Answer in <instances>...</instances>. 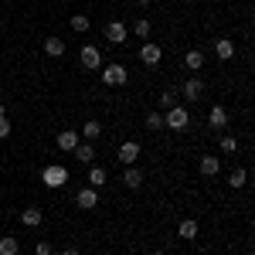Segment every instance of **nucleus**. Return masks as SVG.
<instances>
[{
  "label": "nucleus",
  "instance_id": "f257e3e1",
  "mask_svg": "<svg viewBox=\"0 0 255 255\" xmlns=\"http://www.w3.org/2000/svg\"><path fill=\"white\" fill-rule=\"evenodd\" d=\"M163 126H167V129H187V126H191V113H187L184 106H170L167 116H163Z\"/></svg>",
  "mask_w": 255,
  "mask_h": 255
},
{
  "label": "nucleus",
  "instance_id": "f03ea898",
  "mask_svg": "<svg viewBox=\"0 0 255 255\" xmlns=\"http://www.w3.org/2000/svg\"><path fill=\"white\" fill-rule=\"evenodd\" d=\"M126 79H129V72L123 65H106L102 68V82L106 85H126Z\"/></svg>",
  "mask_w": 255,
  "mask_h": 255
},
{
  "label": "nucleus",
  "instance_id": "7ed1b4c3",
  "mask_svg": "<svg viewBox=\"0 0 255 255\" xmlns=\"http://www.w3.org/2000/svg\"><path fill=\"white\" fill-rule=\"evenodd\" d=\"M82 68H102V51L96 44H82Z\"/></svg>",
  "mask_w": 255,
  "mask_h": 255
},
{
  "label": "nucleus",
  "instance_id": "20e7f679",
  "mask_svg": "<svg viewBox=\"0 0 255 255\" xmlns=\"http://www.w3.org/2000/svg\"><path fill=\"white\" fill-rule=\"evenodd\" d=\"M160 58H163V48H157L153 41H146V44L139 48V61H143V65L153 68V65H160Z\"/></svg>",
  "mask_w": 255,
  "mask_h": 255
},
{
  "label": "nucleus",
  "instance_id": "39448f33",
  "mask_svg": "<svg viewBox=\"0 0 255 255\" xmlns=\"http://www.w3.org/2000/svg\"><path fill=\"white\" fill-rule=\"evenodd\" d=\"M180 92H184V102H197V99L204 96V82H201V79H187Z\"/></svg>",
  "mask_w": 255,
  "mask_h": 255
},
{
  "label": "nucleus",
  "instance_id": "423d86ee",
  "mask_svg": "<svg viewBox=\"0 0 255 255\" xmlns=\"http://www.w3.org/2000/svg\"><path fill=\"white\" fill-rule=\"evenodd\" d=\"M139 157V143H133V139H126L123 146H119V160H123V167H133Z\"/></svg>",
  "mask_w": 255,
  "mask_h": 255
},
{
  "label": "nucleus",
  "instance_id": "0eeeda50",
  "mask_svg": "<svg viewBox=\"0 0 255 255\" xmlns=\"http://www.w3.org/2000/svg\"><path fill=\"white\" fill-rule=\"evenodd\" d=\"M75 204H79L82 211H92L99 204V191L96 187H85V191H79V197H75Z\"/></svg>",
  "mask_w": 255,
  "mask_h": 255
},
{
  "label": "nucleus",
  "instance_id": "6e6552de",
  "mask_svg": "<svg viewBox=\"0 0 255 255\" xmlns=\"http://www.w3.org/2000/svg\"><path fill=\"white\" fill-rule=\"evenodd\" d=\"M106 38L113 41V44H123V41H126V24H123V20H109V24H106Z\"/></svg>",
  "mask_w": 255,
  "mask_h": 255
},
{
  "label": "nucleus",
  "instance_id": "1a4fd4ad",
  "mask_svg": "<svg viewBox=\"0 0 255 255\" xmlns=\"http://www.w3.org/2000/svg\"><path fill=\"white\" fill-rule=\"evenodd\" d=\"M215 55H218L221 61L235 58V41H232V38H218V41H215Z\"/></svg>",
  "mask_w": 255,
  "mask_h": 255
},
{
  "label": "nucleus",
  "instance_id": "9d476101",
  "mask_svg": "<svg viewBox=\"0 0 255 255\" xmlns=\"http://www.w3.org/2000/svg\"><path fill=\"white\" fill-rule=\"evenodd\" d=\"M65 167H44V184H48V187H61V184H65Z\"/></svg>",
  "mask_w": 255,
  "mask_h": 255
},
{
  "label": "nucleus",
  "instance_id": "9b49d317",
  "mask_svg": "<svg viewBox=\"0 0 255 255\" xmlns=\"http://www.w3.org/2000/svg\"><path fill=\"white\" fill-rule=\"evenodd\" d=\"M82 139H79V133L75 129H61L58 133V150H75Z\"/></svg>",
  "mask_w": 255,
  "mask_h": 255
},
{
  "label": "nucleus",
  "instance_id": "f8f14e48",
  "mask_svg": "<svg viewBox=\"0 0 255 255\" xmlns=\"http://www.w3.org/2000/svg\"><path fill=\"white\" fill-rule=\"evenodd\" d=\"M72 153H75L79 163H89V167H92V160H96V146H92V143H79Z\"/></svg>",
  "mask_w": 255,
  "mask_h": 255
},
{
  "label": "nucleus",
  "instance_id": "ddd939ff",
  "mask_svg": "<svg viewBox=\"0 0 255 255\" xmlns=\"http://www.w3.org/2000/svg\"><path fill=\"white\" fill-rule=\"evenodd\" d=\"M208 123H211L215 129H225V126H228V113H225V106H211V113H208Z\"/></svg>",
  "mask_w": 255,
  "mask_h": 255
},
{
  "label": "nucleus",
  "instance_id": "4468645a",
  "mask_svg": "<svg viewBox=\"0 0 255 255\" xmlns=\"http://www.w3.org/2000/svg\"><path fill=\"white\" fill-rule=\"evenodd\" d=\"M44 55H48V58H61V55H65V41L61 38H44Z\"/></svg>",
  "mask_w": 255,
  "mask_h": 255
},
{
  "label": "nucleus",
  "instance_id": "2eb2a0df",
  "mask_svg": "<svg viewBox=\"0 0 255 255\" xmlns=\"http://www.w3.org/2000/svg\"><path fill=\"white\" fill-rule=\"evenodd\" d=\"M20 221H24L27 228H38L41 221H44V211H41V208H27V211H20Z\"/></svg>",
  "mask_w": 255,
  "mask_h": 255
},
{
  "label": "nucleus",
  "instance_id": "dca6fc26",
  "mask_svg": "<svg viewBox=\"0 0 255 255\" xmlns=\"http://www.w3.org/2000/svg\"><path fill=\"white\" fill-rule=\"evenodd\" d=\"M197 232H201V225H197L194 218L180 221V228H177V235H180V238H187V242H191V238H197Z\"/></svg>",
  "mask_w": 255,
  "mask_h": 255
},
{
  "label": "nucleus",
  "instance_id": "f3484780",
  "mask_svg": "<svg viewBox=\"0 0 255 255\" xmlns=\"http://www.w3.org/2000/svg\"><path fill=\"white\" fill-rule=\"evenodd\" d=\"M123 184H126L129 191H136L139 184H143V174H139L136 167H126V170H123Z\"/></svg>",
  "mask_w": 255,
  "mask_h": 255
},
{
  "label": "nucleus",
  "instance_id": "a211bd4d",
  "mask_svg": "<svg viewBox=\"0 0 255 255\" xmlns=\"http://www.w3.org/2000/svg\"><path fill=\"white\" fill-rule=\"evenodd\" d=\"M218 170H221V160L218 157H201V174L204 177H215Z\"/></svg>",
  "mask_w": 255,
  "mask_h": 255
},
{
  "label": "nucleus",
  "instance_id": "6ab92c4d",
  "mask_svg": "<svg viewBox=\"0 0 255 255\" xmlns=\"http://www.w3.org/2000/svg\"><path fill=\"white\" fill-rule=\"evenodd\" d=\"M245 180H249V170H242V167H238V170H232V177H228V184H232L235 191H242V187H245Z\"/></svg>",
  "mask_w": 255,
  "mask_h": 255
},
{
  "label": "nucleus",
  "instance_id": "aec40b11",
  "mask_svg": "<svg viewBox=\"0 0 255 255\" xmlns=\"http://www.w3.org/2000/svg\"><path fill=\"white\" fill-rule=\"evenodd\" d=\"M184 65H187L191 72H197V68L204 65V55H201V51H187V55H184Z\"/></svg>",
  "mask_w": 255,
  "mask_h": 255
},
{
  "label": "nucleus",
  "instance_id": "412c9836",
  "mask_svg": "<svg viewBox=\"0 0 255 255\" xmlns=\"http://www.w3.org/2000/svg\"><path fill=\"white\" fill-rule=\"evenodd\" d=\"M20 242L17 238H0V255H17Z\"/></svg>",
  "mask_w": 255,
  "mask_h": 255
},
{
  "label": "nucleus",
  "instance_id": "4be33fe9",
  "mask_svg": "<svg viewBox=\"0 0 255 255\" xmlns=\"http://www.w3.org/2000/svg\"><path fill=\"white\" fill-rule=\"evenodd\" d=\"M89 184H92V187H102V184H106V170H102V167H89Z\"/></svg>",
  "mask_w": 255,
  "mask_h": 255
},
{
  "label": "nucleus",
  "instance_id": "5701e85b",
  "mask_svg": "<svg viewBox=\"0 0 255 255\" xmlns=\"http://www.w3.org/2000/svg\"><path fill=\"white\" fill-rule=\"evenodd\" d=\"M82 133H85V139H96L99 133H102V126H99V119H89V123L82 126Z\"/></svg>",
  "mask_w": 255,
  "mask_h": 255
},
{
  "label": "nucleus",
  "instance_id": "b1692460",
  "mask_svg": "<svg viewBox=\"0 0 255 255\" xmlns=\"http://www.w3.org/2000/svg\"><path fill=\"white\" fill-rule=\"evenodd\" d=\"M238 150V139L232 136V133H225V136H221V153H235Z\"/></svg>",
  "mask_w": 255,
  "mask_h": 255
},
{
  "label": "nucleus",
  "instance_id": "393cba45",
  "mask_svg": "<svg viewBox=\"0 0 255 255\" xmlns=\"http://www.w3.org/2000/svg\"><path fill=\"white\" fill-rule=\"evenodd\" d=\"M72 31H89V17L85 14H75L72 17Z\"/></svg>",
  "mask_w": 255,
  "mask_h": 255
},
{
  "label": "nucleus",
  "instance_id": "a878e982",
  "mask_svg": "<svg viewBox=\"0 0 255 255\" xmlns=\"http://www.w3.org/2000/svg\"><path fill=\"white\" fill-rule=\"evenodd\" d=\"M146 129H163V116L160 113H150L146 116Z\"/></svg>",
  "mask_w": 255,
  "mask_h": 255
},
{
  "label": "nucleus",
  "instance_id": "bb28decb",
  "mask_svg": "<svg viewBox=\"0 0 255 255\" xmlns=\"http://www.w3.org/2000/svg\"><path fill=\"white\" fill-rule=\"evenodd\" d=\"M133 31H136L139 38H146V34H150V20H146V17H139L136 24H133Z\"/></svg>",
  "mask_w": 255,
  "mask_h": 255
},
{
  "label": "nucleus",
  "instance_id": "cd10ccee",
  "mask_svg": "<svg viewBox=\"0 0 255 255\" xmlns=\"http://www.w3.org/2000/svg\"><path fill=\"white\" fill-rule=\"evenodd\" d=\"M34 252H38V255H55V249H51V242L44 238V242H38V245H34Z\"/></svg>",
  "mask_w": 255,
  "mask_h": 255
},
{
  "label": "nucleus",
  "instance_id": "c85d7f7f",
  "mask_svg": "<svg viewBox=\"0 0 255 255\" xmlns=\"http://www.w3.org/2000/svg\"><path fill=\"white\" fill-rule=\"evenodd\" d=\"M174 99H177V92H174V89H167V92L160 96V106H167V109H170V106H174Z\"/></svg>",
  "mask_w": 255,
  "mask_h": 255
},
{
  "label": "nucleus",
  "instance_id": "c756f323",
  "mask_svg": "<svg viewBox=\"0 0 255 255\" xmlns=\"http://www.w3.org/2000/svg\"><path fill=\"white\" fill-rule=\"evenodd\" d=\"M10 136V123H7V116H0V139Z\"/></svg>",
  "mask_w": 255,
  "mask_h": 255
},
{
  "label": "nucleus",
  "instance_id": "7c9ffc66",
  "mask_svg": "<svg viewBox=\"0 0 255 255\" xmlns=\"http://www.w3.org/2000/svg\"><path fill=\"white\" fill-rule=\"evenodd\" d=\"M61 255H79V249H65V252H61Z\"/></svg>",
  "mask_w": 255,
  "mask_h": 255
},
{
  "label": "nucleus",
  "instance_id": "2f4dec72",
  "mask_svg": "<svg viewBox=\"0 0 255 255\" xmlns=\"http://www.w3.org/2000/svg\"><path fill=\"white\" fill-rule=\"evenodd\" d=\"M136 3H139V7H150V3H153V0H136Z\"/></svg>",
  "mask_w": 255,
  "mask_h": 255
},
{
  "label": "nucleus",
  "instance_id": "473e14b6",
  "mask_svg": "<svg viewBox=\"0 0 255 255\" xmlns=\"http://www.w3.org/2000/svg\"><path fill=\"white\" fill-rule=\"evenodd\" d=\"M153 255H167V252H160V249H157V252H153Z\"/></svg>",
  "mask_w": 255,
  "mask_h": 255
},
{
  "label": "nucleus",
  "instance_id": "72a5a7b5",
  "mask_svg": "<svg viewBox=\"0 0 255 255\" xmlns=\"http://www.w3.org/2000/svg\"><path fill=\"white\" fill-rule=\"evenodd\" d=\"M0 116H3V102H0Z\"/></svg>",
  "mask_w": 255,
  "mask_h": 255
}]
</instances>
